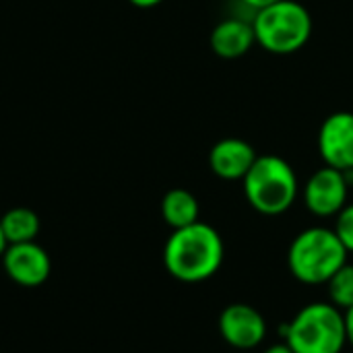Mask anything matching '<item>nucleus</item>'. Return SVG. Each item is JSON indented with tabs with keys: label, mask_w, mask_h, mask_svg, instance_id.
<instances>
[{
	"label": "nucleus",
	"mask_w": 353,
	"mask_h": 353,
	"mask_svg": "<svg viewBox=\"0 0 353 353\" xmlns=\"http://www.w3.org/2000/svg\"><path fill=\"white\" fill-rule=\"evenodd\" d=\"M223 259L225 246L221 234L203 221L174 230L163 246V265L182 283L211 279L221 269Z\"/></svg>",
	"instance_id": "1"
},
{
	"label": "nucleus",
	"mask_w": 353,
	"mask_h": 353,
	"mask_svg": "<svg viewBox=\"0 0 353 353\" xmlns=\"http://www.w3.org/2000/svg\"><path fill=\"white\" fill-rule=\"evenodd\" d=\"M281 333L294 353H341L347 345L345 312L331 302H310Z\"/></svg>",
	"instance_id": "2"
},
{
	"label": "nucleus",
	"mask_w": 353,
	"mask_h": 353,
	"mask_svg": "<svg viewBox=\"0 0 353 353\" xmlns=\"http://www.w3.org/2000/svg\"><path fill=\"white\" fill-rule=\"evenodd\" d=\"M347 254L350 252L337 238L335 230L308 228L292 240L288 267L300 283L323 285L347 263Z\"/></svg>",
	"instance_id": "3"
},
{
	"label": "nucleus",
	"mask_w": 353,
	"mask_h": 353,
	"mask_svg": "<svg viewBox=\"0 0 353 353\" xmlns=\"http://www.w3.org/2000/svg\"><path fill=\"white\" fill-rule=\"evenodd\" d=\"M242 182L248 205L261 215H281L298 199L296 172L279 155H259Z\"/></svg>",
	"instance_id": "4"
},
{
	"label": "nucleus",
	"mask_w": 353,
	"mask_h": 353,
	"mask_svg": "<svg viewBox=\"0 0 353 353\" xmlns=\"http://www.w3.org/2000/svg\"><path fill=\"white\" fill-rule=\"evenodd\" d=\"M256 43L271 54H294L306 46L312 33L310 12L296 0H279L254 12Z\"/></svg>",
	"instance_id": "5"
},
{
	"label": "nucleus",
	"mask_w": 353,
	"mask_h": 353,
	"mask_svg": "<svg viewBox=\"0 0 353 353\" xmlns=\"http://www.w3.org/2000/svg\"><path fill=\"white\" fill-rule=\"evenodd\" d=\"M219 333L221 339L234 350H254L267 339V321L265 316L250 304L236 302L223 308L219 314Z\"/></svg>",
	"instance_id": "6"
},
{
	"label": "nucleus",
	"mask_w": 353,
	"mask_h": 353,
	"mask_svg": "<svg viewBox=\"0 0 353 353\" xmlns=\"http://www.w3.org/2000/svg\"><path fill=\"white\" fill-rule=\"evenodd\" d=\"M347 188L350 182L345 172L325 165L308 178L304 188V203L312 215L333 217L347 205Z\"/></svg>",
	"instance_id": "7"
},
{
	"label": "nucleus",
	"mask_w": 353,
	"mask_h": 353,
	"mask_svg": "<svg viewBox=\"0 0 353 353\" xmlns=\"http://www.w3.org/2000/svg\"><path fill=\"white\" fill-rule=\"evenodd\" d=\"M2 267L14 283L23 288H37L50 277L52 261L50 254L33 240L23 244H8L2 254Z\"/></svg>",
	"instance_id": "8"
},
{
	"label": "nucleus",
	"mask_w": 353,
	"mask_h": 353,
	"mask_svg": "<svg viewBox=\"0 0 353 353\" xmlns=\"http://www.w3.org/2000/svg\"><path fill=\"white\" fill-rule=\"evenodd\" d=\"M319 151L329 168L350 172L353 170V114H331L319 132Z\"/></svg>",
	"instance_id": "9"
},
{
	"label": "nucleus",
	"mask_w": 353,
	"mask_h": 353,
	"mask_svg": "<svg viewBox=\"0 0 353 353\" xmlns=\"http://www.w3.org/2000/svg\"><path fill=\"white\" fill-rule=\"evenodd\" d=\"M256 157L259 155L250 143L242 139H223L213 145L209 153V165L213 174L223 180H244Z\"/></svg>",
	"instance_id": "10"
},
{
	"label": "nucleus",
	"mask_w": 353,
	"mask_h": 353,
	"mask_svg": "<svg viewBox=\"0 0 353 353\" xmlns=\"http://www.w3.org/2000/svg\"><path fill=\"white\" fill-rule=\"evenodd\" d=\"M254 41L252 21L244 19H225L211 33V48L221 58H240L252 48Z\"/></svg>",
	"instance_id": "11"
},
{
	"label": "nucleus",
	"mask_w": 353,
	"mask_h": 353,
	"mask_svg": "<svg viewBox=\"0 0 353 353\" xmlns=\"http://www.w3.org/2000/svg\"><path fill=\"white\" fill-rule=\"evenodd\" d=\"M199 201L190 190L184 188H174L165 192L161 201V215L163 221L172 230H180L186 225H192L199 221Z\"/></svg>",
	"instance_id": "12"
},
{
	"label": "nucleus",
	"mask_w": 353,
	"mask_h": 353,
	"mask_svg": "<svg viewBox=\"0 0 353 353\" xmlns=\"http://www.w3.org/2000/svg\"><path fill=\"white\" fill-rule=\"evenodd\" d=\"M0 225L8 244L33 242L39 234V217L27 207H14L0 217Z\"/></svg>",
	"instance_id": "13"
},
{
	"label": "nucleus",
	"mask_w": 353,
	"mask_h": 353,
	"mask_svg": "<svg viewBox=\"0 0 353 353\" xmlns=\"http://www.w3.org/2000/svg\"><path fill=\"white\" fill-rule=\"evenodd\" d=\"M329 302L339 310L347 312L353 308V265L345 263L329 281H327Z\"/></svg>",
	"instance_id": "14"
},
{
	"label": "nucleus",
	"mask_w": 353,
	"mask_h": 353,
	"mask_svg": "<svg viewBox=\"0 0 353 353\" xmlns=\"http://www.w3.org/2000/svg\"><path fill=\"white\" fill-rule=\"evenodd\" d=\"M335 234L341 240V244L345 246L347 252H353V203L345 205L337 215H335Z\"/></svg>",
	"instance_id": "15"
},
{
	"label": "nucleus",
	"mask_w": 353,
	"mask_h": 353,
	"mask_svg": "<svg viewBox=\"0 0 353 353\" xmlns=\"http://www.w3.org/2000/svg\"><path fill=\"white\" fill-rule=\"evenodd\" d=\"M246 6H250L254 12L256 10H261V8H267V6H271V4H275V2H279V0H242Z\"/></svg>",
	"instance_id": "16"
},
{
	"label": "nucleus",
	"mask_w": 353,
	"mask_h": 353,
	"mask_svg": "<svg viewBox=\"0 0 353 353\" xmlns=\"http://www.w3.org/2000/svg\"><path fill=\"white\" fill-rule=\"evenodd\" d=\"M345 325H347V343L353 347V308L345 312Z\"/></svg>",
	"instance_id": "17"
},
{
	"label": "nucleus",
	"mask_w": 353,
	"mask_h": 353,
	"mask_svg": "<svg viewBox=\"0 0 353 353\" xmlns=\"http://www.w3.org/2000/svg\"><path fill=\"white\" fill-rule=\"evenodd\" d=\"M263 353H294V352H292V347L283 341V343H275V345L267 347Z\"/></svg>",
	"instance_id": "18"
},
{
	"label": "nucleus",
	"mask_w": 353,
	"mask_h": 353,
	"mask_svg": "<svg viewBox=\"0 0 353 353\" xmlns=\"http://www.w3.org/2000/svg\"><path fill=\"white\" fill-rule=\"evenodd\" d=\"M132 6H139V8H153L157 4H161L163 0H128Z\"/></svg>",
	"instance_id": "19"
},
{
	"label": "nucleus",
	"mask_w": 353,
	"mask_h": 353,
	"mask_svg": "<svg viewBox=\"0 0 353 353\" xmlns=\"http://www.w3.org/2000/svg\"><path fill=\"white\" fill-rule=\"evenodd\" d=\"M8 248V242H6V238H4V232H2V225H0V259H2V254H4V250Z\"/></svg>",
	"instance_id": "20"
}]
</instances>
